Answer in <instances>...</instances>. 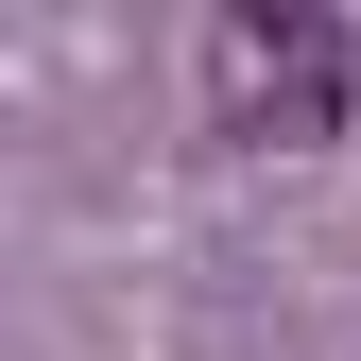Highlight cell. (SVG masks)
Returning a JSON list of instances; mask_svg holds the SVG:
<instances>
[{
  "label": "cell",
  "instance_id": "cell-1",
  "mask_svg": "<svg viewBox=\"0 0 361 361\" xmlns=\"http://www.w3.org/2000/svg\"><path fill=\"white\" fill-rule=\"evenodd\" d=\"M224 69H241V121H258V138H327V121H344V18H310V0L224 18Z\"/></svg>",
  "mask_w": 361,
  "mask_h": 361
}]
</instances>
